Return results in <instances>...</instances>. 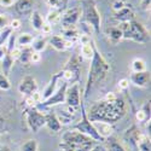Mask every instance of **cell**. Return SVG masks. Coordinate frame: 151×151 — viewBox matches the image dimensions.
<instances>
[{
  "label": "cell",
  "instance_id": "cell-1",
  "mask_svg": "<svg viewBox=\"0 0 151 151\" xmlns=\"http://www.w3.org/2000/svg\"><path fill=\"white\" fill-rule=\"evenodd\" d=\"M126 111H127V104L123 99L117 97L112 102L103 99L94 103L87 112V117L91 122H105L114 124L123 119Z\"/></svg>",
  "mask_w": 151,
  "mask_h": 151
},
{
  "label": "cell",
  "instance_id": "cell-2",
  "mask_svg": "<svg viewBox=\"0 0 151 151\" xmlns=\"http://www.w3.org/2000/svg\"><path fill=\"white\" fill-rule=\"evenodd\" d=\"M90 64L88 75H87V80L83 90V98H88L92 90L94 87H98L102 85L109 75L110 71V64L106 62V59L103 57V55L98 51L97 46L94 47V52Z\"/></svg>",
  "mask_w": 151,
  "mask_h": 151
},
{
  "label": "cell",
  "instance_id": "cell-3",
  "mask_svg": "<svg viewBox=\"0 0 151 151\" xmlns=\"http://www.w3.org/2000/svg\"><path fill=\"white\" fill-rule=\"evenodd\" d=\"M97 144L96 140L78 131L69 129L63 133L58 147L62 151H90Z\"/></svg>",
  "mask_w": 151,
  "mask_h": 151
},
{
  "label": "cell",
  "instance_id": "cell-4",
  "mask_svg": "<svg viewBox=\"0 0 151 151\" xmlns=\"http://www.w3.org/2000/svg\"><path fill=\"white\" fill-rule=\"evenodd\" d=\"M121 30L123 32V39L132 40L138 44H146L150 40V35L145 27L135 19L129 23H121Z\"/></svg>",
  "mask_w": 151,
  "mask_h": 151
},
{
  "label": "cell",
  "instance_id": "cell-5",
  "mask_svg": "<svg viewBox=\"0 0 151 151\" xmlns=\"http://www.w3.org/2000/svg\"><path fill=\"white\" fill-rule=\"evenodd\" d=\"M82 22L88 24L94 34H100L102 30V17L93 0H82Z\"/></svg>",
  "mask_w": 151,
  "mask_h": 151
},
{
  "label": "cell",
  "instance_id": "cell-6",
  "mask_svg": "<svg viewBox=\"0 0 151 151\" xmlns=\"http://www.w3.org/2000/svg\"><path fill=\"white\" fill-rule=\"evenodd\" d=\"M80 108H81V120L78 121L75 124H73V126H71V129H73V131H78V132H80V133H82V134H85V135H87V137L92 138V139L96 140L97 143L104 142V139H103V138L99 135V133L97 132L93 122H91V121L88 120V117H87V111H86L85 105H83L82 102H81V104H80Z\"/></svg>",
  "mask_w": 151,
  "mask_h": 151
},
{
  "label": "cell",
  "instance_id": "cell-7",
  "mask_svg": "<svg viewBox=\"0 0 151 151\" xmlns=\"http://www.w3.org/2000/svg\"><path fill=\"white\" fill-rule=\"evenodd\" d=\"M68 86H69L68 82L63 81L62 85L58 86L57 91L51 97H48L47 99L42 100V102H40L39 104H36L35 108L37 110H40V111L44 112V111L48 110L50 108H52V106H56V105H59V104H64V102H65V93H67Z\"/></svg>",
  "mask_w": 151,
  "mask_h": 151
},
{
  "label": "cell",
  "instance_id": "cell-8",
  "mask_svg": "<svg viewBox=\"0 0 151 151\" xmlns=\"http://www.w3.org/2000/svg\"><path fill=\"white\" fill-rule=\"evenodd\" d=\"M26 119H27L28 127L33 133H37L42 127H45V124H46L45 114L42 111L37 110L35 106L34 108H27Z\"/></svg>",
  "mask_w": 151,
  "mask_h": 151
},
{
  "label": "cell",
  "instance_id": "cell-9",
  "mask_svg": "<svg viewBox=\"0 0 151 151\" xmlns=\"http://www.w3.org/2000/svg\"><path fill=\"white\" fill-rule=\"evenodd\" d=\"M80 18H81V9L71 7V9H68L65 12L62 14L59 23L62 24V28L75 27L79 23Z\"/></svg>",
  "mask_w": 151,
  "mask_h": 151
},
{
  "label": "cell",
  "instance_id": "cell-10",
  "mask_svg": "<svg viewBox=\"0 0 151 151\" xmlns=\"http://www.w3.org/2000/svg\"><path fill=\"white\" fill-rule=\"evenodd\" d=\"M81 102L82 100H81V93H80L79 83H73L71 86H68L64 104L70 106V108H74V109H79Z\"/></svg>",
  "mask_w": 151,
  "mask_h": 151
},
{
  "label": "cell",
  "instance_id": "cell-11",
  "mask_svg": "<svg viewBox=\"0 0 151 151\" xmlns=\"http://www.w3.org/2000/svg\"><path fill=\"white\" fill-rule=\"evenodd\" d=\"M37 91V82L36 80L33 78V76H24L19 85H18V92L24 96V97H28V96H32L34 94L35 92Z\"/></svg>",
  "mask_w": 151,
  "mask_h": 151
},
{
  "label": "cell",
  "instance_id": "cell-12",
  "mask_svg": "<svg viewBox=\"0 0 151 151\" xmlns=\"http://www.w3.org/2000/svg\"><path fill=\"white\" fill-rule=\"evenodd\" d=\"M59 80H63V70H59V71H57L56 74L52 75V78H51V80H50V82L47 83L46 88H45L44 92L41 93L42 100L47 99L48 97H51V96L57 91ZM42 100H41V102H42Z\"/></svg>",
  "mask_w": 151,
  "mask_h": 151
},
{
  "label": "cell",
  "instance_id": "cell-13",
  "mask_svg": "<svg viewBox=\"0 0 151 151\" xmlns=\"http://www.w3.org/2000/svg\"><path fill=\"white\" fill-rule=\"evenodd\" d=\"M48 44L51 45L56 51H65L68 48L74 47V42L64 39L60 35H51L48 39Z\"/></svg>",
  "mask_w": 151,
  "mask_h": 151
},
{
  "label": "cell",
  "instance_id": "cell-14",
  "mask_svg": "<svg viewBox=\"0 0 151 151\" xmlns=\"http://www.w3.org/2000/svg\"><path fill=\"white\" fill-rule=\"evenodd\" d=\"M128 80L137 87H146L150 82V73L147 70L140 73H132Z\"/></svg>",
  "mask_w": 151,
  "mask_h": 151
},
{
  "label": "cell",
  "instance_id": "cell-15",
  "mask_svg": "<svg viewBox=\"0 0 151 151\" xmlns=\"http://www.w3.org/2000/svg\"><path fill=\"white\" fill-rule=\"evenodd\" d=\"M15 10L18 15L21 16H26V15H30L34 11V0H17L14 4Z\"/></svg>",
  "mask_w": 151,
  "mask_h": 151
},
{
  "label": "cell",
  "instance_id": "cell-16",
  "mask_svg": "<svg viewBox=\"0 0 151 151\" xmlns=\"http://www.w3.org/2000/svg\"><path fill=\"white\" fill-rule=\"evenodd\" d=\"M114 17L117 22L120 23H129L131 21L134 19L135 17V14H134V11L132 7H129L128 5H126L123 9H121L120 11L115 12L114 14Z\"/></svg>",
  "mask_w": 151,
  "mask_h": 151
},
{
  "label": "cell",
  "instance_id": "cell-17",
  "mask_svg": "<svg viewBox=\"0 0 151 151\" xmlns=\"http://www.w3.org/2000/svg\"><path fill=\"white\" fill-rule=\"evenodd\" d=\"M45 119H46V127L51 131V132H53V133H58V132H60V129H62V124H60V122H59V120H58V117H57V114L56 112H53V111H47L46 114H45Z\"/></svg>",
  "mask_w": 151,
  "mask_h": 151
},
{
  "label": "cell",
  "instance_id": "cell-18",
  "mask_svg": "<svg viewBox=\"0 0 151 151\" xmlns=\"http://www.w3.org/2000/svg\"><path fill=\"white\" fill-rule=\"evenodd\" d=\"M80 64H81V58L79 57V55H74L73 57H70V59L68 60L67 65L64 68V69L70 70L74 74L76 81H79L80 79Z\"/></svg>",
  "mask_w": 151,
  "mask_h": 151
},
{
  "label": "cell",
  "instance_id": "cell-19",
  "mask_svg": "<svg viewBox=\"0 0 151 151\" xmlns=\"http://www.w3.org/2000/svg\"><path fill=\"white\" fill-rule=\"evenodd\" d=\"M93 124H94L97 132L99 133V135L102 137L104 140L114 134V127H112V124H109L105 122H93Z\"/></svg>",
  "mask_w": 151,
  "mask_h": 151
},
{
  "label": "cell",
  "instance_id": "cell-20",
  "mask_svg": "<svg viewBox=\"0 0 151 151\" xmlns=\"http://www.w3.org/2000/svg\"><path fill=\"white\" fill-rule=\"evenodd\" d=\"M104 142H105L104 147H105L106 151H127L126 147L119 142L117 138L114 137V134H112L111 137H109V138H106Z\"/></svg>",
  "mask_w": 151,
  "mask_h": 151
},
{
  "label": "cell",
  "instance_id": "cell-21",
  "mask_svg": "<svg viewBox=\"0 0 151 151\" xmlns=\"http://www.w3.org/2000/svg\"><path fill=\"white\" fill-rule=\"evenodd\" d=\"M44 23H45V19L42 17V15L37 10H34L32 14H30V24H32V28L35 32H41Z\"/></svg>",
  "mask_w": 151,
  "mask_h": 151
},
{
  "label": "cell",
  "instance_id": "cell-22",
  "mask_svg": "<svg viewBox=\"0 0 151 151\" xmlns=\"http://www.w3.org/2000/svg\"><path fill=\"white\" fill-rule=\"evenodd\" d=\"M108 39L110 40L111 44L117 45L122 39H123V32L121 30L120 27H112L108 30Z\"/></svg>",
  "mask_w": 151,
  "mask_h": 151
},
{
  "label": "cell",
  "instance_id": "cell-23",
  "mask_svg": "<svg viewBox=\"0 0 151 151\" xmlns=\"http://www.w3.org/2000/svg\"><path fill=\"white\" fill-rule=\"evenodd\" d=\"M62 33H63V37L69 41H73L75 44V41H78L79 40V37H80V32L76 27H69V28H63L62 29Z\"/></svg>",
  "mask_w": 151,
  "mask_h": 151
},
{
  "label": "cell",
  "instance_id": "cell-24",
  "mask_svg": "<svg viewBox=\"0 0 151 151\" xmlns=\"http://www.w3.org/2000/svg\"><path fill=\"white\" fill-rule=\"evenodd\" d=\"M137 147L139 151H151V143H150V135L140 133L137 139Z\"/></svg>",
  "mask_w": 151,
  "mask_h": 151
},
{
  "label": "cell",
  "instance_id": "cell-25",
  "mask_svg": "<svg viewBox=\"0 0 151 151\" xmlns=\"http://www.w3.org/2000/svg\"><path fill=\"white\" fill-rule=\"evenodd\" d=\"M22 48V51H21V56L18 58V60L21 62V64L23 67H26L28 68L30 64H32V62H30V57H32V53H33V50L30 46H27V47H21Z\"/></svg>",
  "mask_w": 151,
  "mask_h": 151
},
{
  "label": "cell",
  "instance_id": "cell-26",
  "mask_svg": "<svg viewBox=\"0 0 151 151\" xmlns=\"http://www.w3.org/2000/svg\"><path fill=\"white\" fill-rule=\"evenodd\" d=\"M33 40H34V36L30 33H21L18 36H16V46L18 47L30 46Z\"/></svg>",
  "mask_w": 151,
  "mask_h": 151
},
{
  "label": "cell",
  "instance_id": "cell-27",
  "mask_svg": "<svg viewBox=\"0 0 151 151\" xmlns=\"http://www.w3.org/2000/svg\"><path fill=\"white\" fill-rule=\"evenodd\" d=\"M1 62V69H3V74L6 75V76H9V74L11 71V69L14 68V64H15V59L11 57V55L7 52L4 58L0 60Z\"/></svg>",
  "mask_w": 151,
  "mask_h": 151
},
{
  "label": "cell",
  "instance_id": "cell-28",
  "mask_svg": "<svg viewBox=\"0 0 151 151\" xmlns=\"http://www.w3.org/2000/svg\"><path fill=\"white\" fill-rule=\"evenodd\" d=\"M94 47H96V44L93 40H90L88 42L82 44L81 45V57L85 59H91L94 52Z\"/></svg>",
  "mask_w": 151,
  "mask_h": 151
},
{
  "label": "cell",
  "instance_id": "cell-29",
  "mask_svg": "<svg viewBox=\"0 0 151 151\" xmlns=\"http://www.w3.org/2000/svg\"><path fill=\"white\" fill-rule=\"evenodd\" d=\"M46 46H47V40H46V37H42V36L36 37V39L34 37V40H33V42L30 45L33 51L34 52H39V53H41L42 51H45Z\"/></svg>",
  "mask_w": 151,
  "mask_h": 151
},
{
  "label": "cell",
  "instance_id": "cell-30",
  "mask_svg": "<svg viewBox=\"0 0 151 151\" xmlns=\"http://www.w3.org/2000/svg\"><path fill=\"white\" fill-rule=\"evenodd\" d=\"M132 73H140V71H145L146 70V63L143 58H134L132 60Z\"/></svg>",
  "mask_w": 151,
  "mask_h": 151
},
{
  "label": "cell",
  "instance_id": "cell-31",
  "mask_svg": "<svg viewBox=\"0 0 151 151\" xmlns=\"http://www.w3.org/2000/svg\"><path fill=\"white\" fill-rule=\"evenodd\" d=\"M60 16H62V11L52 9L48 12V15L46 17V22L50 23L51 26H53V24H57V23L60 22Z\"/></svg>",
  "mask_w": 151,
  "mask_h": 151
},
{
  "label": "cell",
  "instance_id": "cell-32",
  "mask_svg": "<svg viewBox=\"0 0 151 151\" xmlns=\"http://www.w3.org/2000/svg\"><path fill=\"white\" fill-rule=\"evenodd\" d=\"M21 151H39V143L36 139H28L22 144Z\"/></svg>",
  "mask_w": 151,
  "mask_h": 151
},
{
  "label": "cell",
  "instance_id": "cell-33",
  "mask_svg": "<svg viewBox=\"0 0 151 151\" xmlns=\"http://www.w3.org/2000/svg\"><path fill=\"white\" fill-rule=\"evenodd\" d=\"M45 1L47 3L48 6H51L55 10H59V11H62L68 4V0H45Z\"/></svg>",
  "mask_w": 151,
  "mask_h": 151
},
{
  "label": "cell",
  "instance_id": "cell-34",
  "mask_svg": "<svg viewBox=\"0 0 151 151\" xmlns=\"http://www.w3.org/2000/svg\"><path fill=\"white\" fill-rule=\"evenodd\" d=\"M12 29L10 27H6L4 29H0V46H5L9 37L12 35Z\"/></svg>",
  "mask_w": 151,
  "mask_h": 151
},
{
  "label": "cell",
  "instance_id": "cell-35",
  "mask_svg": "<svg viewBox=\"0 0 151 151\" xmlns=\"http://www.w3.org/2000/svg\"><path fill=\"white\" fill-rule=\"evenodd\" d=\"M11 88V82L9 78L4 74H0V90L1 91H9Z\"/></svg>",
  "mask_w": 151,
  "mask_h": 151
},
{
  "label": "cell",
  "instance_id": "cell-36",
  "mask_svg": "<svg viewBox=\"0 0 151 151\" xmlns=\"http://www.w3.org/2000/svg\"><path fill=\"white\" fill-rule=\"evenodd\" d=\"M135 120H137V122H147V121H150V117L140 109L135 112Z\"/></svg>",
  "mask_w": 151,
  "mask_h": 151
},
{
  "label": "cell",
  "instance_id": "cell-37",
  "mask_svg": "<svg viewBox=\"0 0 151 151\" xmlns=\"http://www.w3.org/2000/svg\"><path fill=\"white\" fill-rule=\"evenodd\" d=\"M6 50H7V52H10L11 50H14L15 47H16V35L12 33V35L9 37V40H7V42H6Z\"/></svg>",
  "mask_w": 151,
  "mask_h": 151
},
{
  "label": "cell",
  "instance_id": "cell-38",
  "mask_svg": "<svg viewBox=\"0 0 151 151\" xmlns=\"http://www.w3.org/2000/svg\"><path fill=\"white\" fill-rule=\"evenodd\" d=\"M9 27L12 29V32L18 30V29H21V27H22V22H21V19H18V18H14V19L10 21Z\"/></svg>",
  "mask_w": 151,
  "mask_h": 151
},
{
  "label": "cell",
  "instance_id": "cell-39",
  "mask_svg": "<svg viewBox=\"0 0 151 151\" xmlns=\"http://www.w3.org/2000/svg\"><path fill=\"white\" fill-rule=\"evenodd\" d=\"M10 24V18L6 14H0V29H4L9 27Z\"/></svg>",
  "mask_w": 151,
  "mask_h": 151
},
{
  "label": "cell",
  "instance_id": "cell-40",
  "mask_svg": "<svg viewBox=\"0 0 151 151\" xmlns=\"http://www.w3.org/2000/svg\"><path fill=\"white\" fill-rule=\"evenodd\" d=\"M124 6H126V4H124L123 0H115V1L112 3V5H111V9L114 10V12H117L121 9H123Z\"/></svg>",
  "mask_w": 151,
  "mask_h": 151
},
{
  "label": "cell",
  "instance_id": "cell-41",
  "mask_svg": "<svg viewBox=\"0 0 151 151\" xmlns=\"http://www.w3.org/2000/svg\"><path fill=\"white\" fill-rule=\"evenodd\" d=\"M129 80L128 79H121L120 81H119V88L121 90V91H127L128 88H129Z\"/></svg>",
  "mask_w": 151,
  "mask_h": 151
},
{
  "label": "cell",
  "instance_id": "cell-42",
  "mask_svg": "<svg viewBox=\"0 0 151 151\" xmlns=\"http://www.w3.org/2000/svg\"><path fill=\"white\" fill-rule=\"evenodd\" d=\"M30 62H32V64H37V63H40L41 62V53L33 51L32 57H30Z\"/></svg>",
  "mask_w": 151,
  "mask_h": 151
},
{
  "label": "cell",
  "instance_id": "cell-43",
  "mask_svg": "<svg viewBox=\"0 0 151 151\" xmlns=\"http://www.w3.org/2000/svg\"><path fill=\"white\" fill-rule=\"evenodd\" d=\"M21 51H22V48H21V47H18V46H16L14 50H11V51H10L9 53L11 55V57H12V58H14V59L16 60V59H18V58H19V56H21Z\"/></svg>",
  "mask_w": 151,
  "mask_h": 151
},
{
  "label": "cell",
  "instance_id": "cell-44",
  "mask_svg": "<svg viewBox=\"0 0 151 151\" xmlns=\"http://www.w3.org/2000/svg\"><path fill=\"white\" fill-rule=\"evenodd\" d=\"M41 33L45 34V35H50V34H52V26L50 23L45 22L44 23V26H42V29H41Z\"/></svg>",
  "mask_w": 151,
  "mask_h": 151
},
{
  "label": "cell",
  "instance_id": "cell-45",
  "mask_svg": "<svg viewBox=\"0 0 151 151\" xmlns=\"http://www.w3.org/2000/svg\"><path fill=\"white\" fill-rule=\"evenodd\" d=\"M15 4V0H0V6L3 7H11Z\"/></svg>",
  "mask_w": 151,
  "mask_h": 151
},
{
  "label": "cell",
  "instance_id": "cell-46",
  "mask_svg": "<svg viewBox=\"0 0 151 151\" xmlns=\"http://www.w3.org/2000/svg\"><path fill=\"white\" fill-rule=\"evenodd\" d=\"M116 98H117V96H116L114 92H109V93L105 94L104 100H108V102H112V100H115Z\"/></svg>",
  "mask_w": 151,
  "mask_h": 151
},
{
  "label": "cell",
  "instance_id": "cell-47",
  "mask_svg": "<svg viewBox=\"0 0 151 151\" xmlns=\"http://www.w3.org/2000/svg\"><path fill=\"white\" fill-rule=\"evenodd\" d=\"M142 110H143V111L145 112V114L150 117V100H149V102H146V103L142 106Z\"/></svg>",
  "mask_w": 151,
  "mask_h": 151
},
{
  "label": "cell",
  "instance_id": "cell-48",
  "mask_svg": "<svg viewBox=\"0 0 151 151\" xmlns=\"http://www.w3.org/2000/svg\"><path fill=\"white\" fill-rule=\"evenodd\" d=\"M90 151H106V150H105V147H104L103 145H100L99 143H97Z\"/></svg>",
  "mask_w": 151,
  "mask_h": 151
},
{
  "label": "cell",
  "instance_id": "cell-49",
  "mask_svg": "<svg viewBox=\"0 0 151 151\" xmlns=\"http://www.w3.org/2000/svg\"><path fill=\"white\" fill-rule=\"evenodd\" d=\"M7 53V50H6V46H0V60L4 58V56Z\"/></svg>",
  "mask_w": 151,
  "mask_h": 151
},
{
  "label": "cell",
  "instance_id": "cell-50",
  "mask_svg": "<svg viewBox=\"0 0 151 151\" xmlns=\"http://www.w3.org/2000/svg\"><path fill=\"white\" fill-rule=\"evenodd\" d=\"M150 3H151V0H142V6L145 10H149L150 9Z\"/></svg>",
  "mask_w": 151,
  "mask_h": 151
},
{
  "label": "cell",
  "instance_id": "cell-51",
  "mask_svg": "<svg viewBox=\"0 0 151 151\" xmlns=\"http://www.w3.org/2000/svg\"><path fill=\"white\" fill-rule=\"evenodd\" d=\"M0 151H11V149H10L7 145H3V144H0Z\"/></svg>",
  "mask_w": 151,
  "mask_h": 151
}]
</instances>
